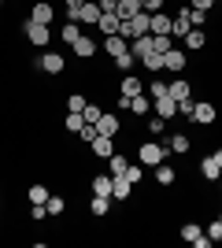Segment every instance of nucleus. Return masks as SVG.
Masks as SVG:
<instances>
[{
  "mask_svg": "<svg viewBox=\"0 0 222 248\" xmlns=\"http://www.w3.org/2000/svg\"><path fill=\"white\" fill-rule=\"evenodd\" d=\"M163 159H167V145H159V141H145L137 148V163H145V167H159Z\"/></svg>",
  "mask_w": 222,
  "mask_h": 248,
  "instance_id": "1",
  "label": "nucleus"
},
{
  "mask_svg": "<svg viewBox=\"0 0 222 248\" xmlns=\"http://www.w3.org/2000/svg\"><path fill=\"white\" fill-rule=\"evenodd\" d=\"M26 41L30 45H37V48H44V45L52 41V26H41V22H33V19H26Z\"/></svg>",
  "mask_w": 222,
  "mask_h": 248,
  "instance_id": "2",
  "label": "nucleus"
},
{
  "mask_svg": "<svg viewBox=\"0 0 222 248\" xmlns=\"http://www.w3.org/2000/svg\"><path fill=\"white\" fill-rule=\"evenodd\" d=\"M181 241H189L192 248H211V245H215V241L207 237V233H204L196 222H185V226H181Z\"/></svg>",
  "mask_w": 222,
  "mask_h": 248,
  "instance_id": "3",
  "label": "nucleus"
},
{
  "mask_svg": "<svg viewBox=\"0 0 222 248\" xmlns=\"http://www.w3.org/2000/svg\"><path fill=\"white\" fill-rule=\"evenodd\" d=\"M215 119H219L215 104H211V100H200L196 108H192V119H189V123H196V126H211Z\"/></svg>",
  "mask_w": 222,
  "mask_h": 248,
  "instance_id": "4",
  "label": "nucleus"
},
{
  "mask_svg": "<svg viewBox=\"0 0 222 248\" xmlns=\"http://www.w3.org/2000/svg\"><path fill=\"white\" fill-rule=\"evenodd\" d=\"M130 197H133V182H130L126 174H111V200H122V204H126Z\"/></svg>",
  "mask_w": 222,
  "mask_h": 248,
  "instance_id": "5",
  "label": "nucleus"
},
{
  "mask_svg": "<svg viewBox=\"0 0 222 248\" xmlns=\"http://www.w3.org/2000/svg\"><path fill=\"white\" fill-rule=\"evenodd\" d=\"M30 19H33V22H41V26H52V19H56V8L48 4V0H33Z\"/></svg>",
  "mask_w": 222,
  "mask_h": 248,
  "instance_id": "6",
  "label": "nucleus"
},
{
  "mask_svg": "<svg viewBox=\"0 0 222 248\" xmlns=\"http://www.w3.org/2000/svg\"><path fill=\"white\" fill-rule=\"evenodd\" d=\"M104 52H107V60H118L122 52H130V41L122 33H111V37H104Z\"/></svg>",
  "mask_w": 222,
  "mask_h": 248,
  "instance_id": "7",
  "label": "nucleus"
},
{
  "mask_svg": "<svg viewBox=\"0 0 222 248\" xmlns=\"http://www.w3.org/2000/svg\"><path fill=\"white\" fill-rule=\"evenodd\" d=\"M145 93V85H141V78L133 71L130 74H122V82H118V96H141Z\"/></svg>",
  "mask_w": 222,
  "mask_h": 248,
  "instance_id": "8",
  "label": "nucleus"
},
{
  "mask_svg": "<svg viewBox=\"0 0 222 248\" xmlns=\"http://www.w3.org/2000/svg\"><path fill=\"white\" fill-rule=\"evenodd\" d=\"M152 115H159V119H174V115H178V100H174V96H159V100H152Z\"/></svg>",
  "mask_w": 222,
  "mask_h": 248,
  "instance_id": "9",
  "label": "nucleus"
},
{
  "mask_svg": "<svg viewBox=\"0 0 222 248\" xmlns=\"http://www.w3.org/2000/svg\"><path fill=\"white\" fill-rule=\"evenodd\" d=\"M185 63H189V60H185V52H181V48H170L167 56H163V71L181 74V71H185Z\"/></svg>",
  "mask_w": 222,
  "mask_h": 248,
  "instance_id": "10",
  "label": "nucleus"
},
{
  "mask_svg": "<svg viewBox=\"0 0 222 248\" xmlns=\"http://www.w3.org/2000/svg\"><path fill=\"white\" fill-rule=\"evenodd\" d=\"M63 67H67V63H63L59 52H44V56H41V71L44 74H63Z\"/></svg>",
  "mask_w": 222,
  "mask_h": 248,
  "instance_id": "11",
  "label": "nucleus"
},
{
  "mask_svg": "<svg viewBox=\"0 0 222 248\" xmlns=\"http://www.w3.org/2000/svg\"><path fill=\"white\" fill-rule=\"evenodd\" d=\"M71 48H74V56H78V60H93V56H96V41H93V37H85V33L71 45Z\"/></svg>",
  "mask_w": 222,
  "mask_h": 248,
  "instance_id": "12",
  "label": "nucleus"
},
{
  "mask_svg": "<svg viewBox=\"0 0 222 248\" xmlns=\"http://www.w3.org/2000/svg\"><path fill=\"white\" fill-rule=\"evenodd\" d=\"M130 52H133V56H148V52H156V41H152V33H141V37H133V41H130Z\"/></svg>",
  "mask_w": 222,
  "mask_h": 248,
  "instance_id": "13",
  "label": "nucleus"
},
{
  "mask_svg": "<svg viewBox=\"0 0 222 248\" xmlns=\"http://www.w3.org/2000/svg\"><path fill=\"white\" fill-rule=\"evenodd\" d=\"M130 111L137 115V119L152 115V96H148V93H141V96H130Z\"/></svg>",
  "mask_w": 222,
  "mask_h": 248,
  "instance_id": "14",
  "label": "nucleus"
},
{
  "mask_svg": "<svg viewBox=\"0 0 222 248\" xmlns=\"http://www.w3.org/2000/svg\"><path fill=\"white\" fill-rule=\"evenodd\" d=\"M96 30L104 33V37H111V33H118V30H122V19H118V15H100Z\"/></svg>",
  "mask_w": 222,
  "mask_h": 248,
  "instance_id": "15",
  "label": "nucleus"
},
{
  "mask_svg": "<svg viewBox=\"0 0 222 248\" xmlns=\"http://www.w3.org/2000/svg\"><path fill=\"white\" fill-rule=\"evenodd\" d=\"M100 15H104V11H100V4H96V0H85V8H82V26H96V22H100Z\"/></svg>",
  "mask_w": 222,
  "mask_h": 248,
  "instance_id": "16",
  "label": "nucleus"
},
{
  "mask_svg": "<svg viewBox=\"0 0 222 248\" xmlns=\"http://www.w3.org/2000/svg\"><path fill=\"white\" fill-rule=\"evenodd\" d=\"M170 30H174L170 11H156V15H152V33H167V37H170Z\"/></svg>",
  "mask_w": 222,
  "mask_h": 248,
  "instance_id": "17",
  "label": "nucleus"
},
{
  "mask_svg": "<svg viewBox=\"0 0 222 248\" xmlns=\"http://www.w3.org/2000/svg\"><path fill=\"white\" fill-rule=\"evenodd\" d=\"M118 126H122V123H118V115H100V123H96V130H100V134H104V137H115L118 134Z\"/></svg>",
  "mask_w": 222,
  "mask_h": 248,
  "instance_id": "18",
  "label": "nucleus"
},
{
  "mask_svg": "<svg viewBox=\"0 0 222 248\" xmlns=\"http://www.w3.org/2000/svg\"><path fill=\"white\" fill-rule=\"evenodd\" d=\"M200 174L207 178V182H219V178H222V167H219V159H215V155L200 159Z\"/></svg>",
  "mask_w": 222,
  "mask_h": 248,
  "instance_id": "19",
  "label": "nucleus"
},
{
  "mask_svg": "<svg viewBox=\"0 0 222 248\" xmlns=\"http://www.w3.org/2000/svg\"><path fill=\"white\" fill-rule=\"evenodd\" d=\"M189 137H185V134H170L167 137V152H174V155H185V152H189Z\"/></svg>",
  "mask_w": 222,
  "mask_h": 248,
  "instance_id": "20",
  "label": "nucleus"
},
{
  "mask_svg": "<svg viewBox=\"0 0 222 248\" xmlns=\"http://www.w3.org/2000/svg\"><path fill=\"white\" fill-rule=\"evenodd\" d=\"M137 11H141V0H118L115 15H118V19H122V22H126V19H133Z\"/></svg>",
  "mask_w": 222,
  "mask_h": 248,
  "instance_id": "21",
  "label": "nucleus"
},
{
  "mask_svg": "<svg viewBox=\"0 0 222 248\" xmlns=\"http://www.w3.org/2000/svg\"><path fill=\"white\" fill-rule=\"evenodd\" d=\"M141 67H145L148 74H159V71H163V52H148V56H141Z\"/></svg>",
  "mask_w": 222,
  "mask_h": 248,
  "instance_id": "22",
  "label": "nucleus"
},
{
  "mask_svg": "<svg viewBox=\"0 0 222 248\" xmlns=\"http://www.w3.org/2000/svg\"><path fill=\"white\" fill-rule=\"evenodd\" d=\"M170 96H174V100H189V96H192V85L185 82V78H174V82H170Z\"/></svg>",
  "mask_w": 222,
  "mask_h": 248,
  "instance_id": "23",
  "label": "nucleus"
},
{
  "mask_svg": "<svg viewBox=\"0 0 222 248\" xmlns=\"http://www.w3.org/2000/svg\"><path fill=\"white\" fill-rule=\"evenodd\" d=\"M89 186H93L96 197H111V174H93V182H89Z\"/></svg>",
  "mask_w": 222,
  "mask_h": 248,
  "instance_id": "24",
  "label": "nucleus"
},
{
  "mask_svg": "<svg viewBox=\"0 0 222 248\" xmlns=\"http://www.w3.org/2000/svg\"><path fill=\"white\" fill-rule=\"evenodd\" d=\"M111 152H115V141L100 134V137H96V141H93V155H100V159H107V155H111Z\"/></svg>",
  "mask_w": 222,
  "mask_h": 248,
  "instance_id": "25",
  "label": "nucleus"
},
{
  "mask_svg": "<svg viewBox=\"0 0 222 248\" xmlns=\"http://www.w3.org/2000/svg\"><path fill=\"white\" fill-rule=\"evenodd\" d=\"M204 45H207V33H204V30H189V33H185V48L200 52Z\"/></svg>",
  "mask_w": 222,
  "mask_h": 248,
  "instance_id": "26",
  "label": "nucleus"
},
{
  "mask_svg": "<svg viewBox=\"0 0 222 248\" xmlns=\"http://www.w3.org/2000/svg\"><path fill=\"white\" fill-rule=\"evenodd\" d=\"M107 163H111V174H126L130 155H122V152H111V155H107Z\"/></svg>",
  "mask_w": 222,
  "mask_h": 248,
  "instance_id": "27",
  "label": "nucleus"
},
{
  "mask_svg": "<svg viewBox=\"0 0 222 248\" xmlns=\"http://www.w3.org/2000/svg\"><path fill=\"white\" fill-rule=\"evenodd\" d=\"M174 178H178V170H174V167H167V163L156 167V182H159V186H174Z\"/></svg>",
  "mask_w": 222,
  "mask_h": 248,
  "instance_id": "28",
  "label": "nucleus"
},
{
  "mask_svg": "<svg viewBox=\"0 0 222 248\" xmlns=\"http://www.w3.org/2000/svg\"><path fill=\"white\" fill-rule=\"evenodd\" d=\"M185 19H189L192 30H204V22H207V11H200V8H185Z\"/></svg>",
  "mask_w": 222,
  "mask_h": 248,
  "instance_id": "29",
  "label": "nucleus"
},
{
  "mask_svg": "<svg viewBox=\"0 0 222 248\" xmlns=\"http://www.w3.org/2000/svg\"><path fill=\"white\" fill-rule=\"evenodd\" d=\"M26 200H30V204H48V189H44L41 182H37V186H30V189H26Z\"/></svg>",
  "mask_w": 222,
  "mask_h": 248,
  "instance_id": "30",
  "label": "nucleus"
},
{
  "mask_svg": "<svg viewBox=\"0 0 222 248\" xmlns=\"http://www.w3.org/2000/svg\"><path fill=\"white\" fill-rule=\"evenodd\" d=\"M89 211H93V215H107V211H111V197H96V193H93Z\"/></svg>",
  "mask_w": 222,
  "mask_h": 248,
  "instance_id": "31",
  "label": "nucleus"
},
{
  "mask_svg": "<svg viewBox=\"0 0 222 248\" xmlns=\"http://www.w3.org/2000/svg\"><path fill=\"white\" fill-rule=\"evenodd\" d=\"M145 93L152 96V100H159V96H170V85L156 78V82H148V85H145Z\"/></svg>",
  "mask_w": 222,
  "mask_h": 248,
  "instance_id": "32",
  "label": "nucleus"
},
{
  "mask_svg": "<svg viewBox=\"0 0 222 248\" xmlns=\"http://www.w3.org/2000/svg\"><path fill=\"white\" fill-rule=\"evenodd\" d=\"M192 26H189V19H185V8L178 11V19H174V30H170V37H185Z\"/></svg>",
  "mask_w": 222,
  "mask_h": 248,
  "instance_id": "33",
  "label": "nucleus"
},
{
  "mask_svg": "<svg viewBox=\"0 0 222 248\" xmlns=\"http://www.w3.org/2000/svg\"><path fill=\"white\" fill-rule=\"evenodd\" d=\"M111 63H115L122 74H130V71H133V63H137V56H133V52H122V56H118V60H111Z\"/></svg>",
  "mask_w": 222,
  "mask_h": 248,
  "instance_id": "34",
  "label": "nucleus"
},
{
  "mask_svg": "<svg viewBox=\"0 0 222 248\" xmlns=\"http://www.w3.org/2000/svg\"><path fill=\"white\" fill-rule=\"evenodd\" d=\"M59 37H63L67 45H74V41H78V37H82V26H78V22H67L63 30H59Z\"/></svg>",
  "mask_w": 222,
  "mask_h": 248,
  "instance_id": "35",
  "label": "nucleus"
},
{
  "mask_svg": "<svg viewBox=\"0 0 222 248\" xmlns=\"http://www.w3.org/2000/svg\"><path fill=\"white\" fill-rule=\"evenodd\" d=\"M67 130H71V134H82V126H85V119H82V111H67Z\"/></svg>",
  "mask_w": 222,
  "mask_h": 248,
  "instance_id": "36",
  "label": "nucleus"
},
{
  "mask_svg": "<svg viewBox=\"0 0 222 248\" xmlns=\"http://www.w3.org/2000/svg\"><path fill=\"white\" fill-rule=\"evenodd\" d=\"M82 8H85V0H67V19L82 22Z\"/></svg>",
  "mask_w": 222,
  "mask_h": 248,
  "instance_id": "37",
  "label": "nucleus"
},
{
  "mask_svg": "<svg viewBox=\"0 0 222 248\" xmlns=\"http://www.w3.org/2000/svg\"><path fill=\"white\" fill-rule=\"evenodd\" d=\"M100 115H104V108H100V104H85L82 119H85V123H100Z\"/></svg>",
  "mask_w": 222,
  "mask_h": 248,
  "instance_id": "38",
  "label": "nucleus"
},
{
  "mask_svg": "<svg viewBox=\"0 0 222 248\" xmlns=\"http://www.w3.org/2000/svg\"><path fill=\"white\" fill-rule=\"evenodd\" d=\"M85 104H89V100H85L82 93H71V96H67V111H85Z\"/></svg>",
  "mask_w": 222,
  "mask_h": 248,
  "instance_id": "39",
  "label": "nucleus"
},
{
  "mask_svg": "<svg viewBox=\"0 0 222 248\" xmlns=\"http://www.w3.org/2000/svg\"><path fill=\"white\" fill-rule=\"evenodd\" d=\"M44 207H48V215H63V211H67V200L63 197H48V204H44Z\"/></svg>",
  "mask_w": 222,
  "mask_h": 248,
  "instance_id": "40",
  "label": "nucleus"
},
{
  "mask_svg": "<svg viewBox=\"0 0 222 248\" xmlns=\"http://www.w3.org/2000/svg\"><path fill=\"white\" fill-rule=\"evenodd\" d=\"M126 178L133 182V186H137L141 178H145V163H130V167H126Z\"/></svg>",
  "mask_w": 222,
  "mask_h": 248,
  "instance_id": "41",
  "label": "nucleus"
},
{
  "mask_svg": "<svg viewBox=\"0 0 222 248\" xmlns=\"http://www.w3.org/2000/svg\"><path fill=\"white\" fill-rule=\"evenodd\" d=\"M96 137H100V130H96V123H85V126H82V141H89V145H93Z\"/></svg>",
  "mask_w": 222,
  "mask_h": 248,
  "instance_id": "42",
  "label": "nucleus"
},
{
  "mask_svg": "<svg viewBox=\"0 0 222 248\" xmlns=\"http://www.w3.org/2000/svg\"><path fill=\"white\" fill-rule=\"evenodd\" d=\"M163 4H167V0H141V11L156 15V11H163Z\"/></svg>",
  "mask_w": 222,
  "mask_h": 248,
  "instance_id": "43",
  "label": "nucleus"
},
{
  "mask_svg": "<svg viewBox=\"0 0 222 248\" xmlns=\"http://www.w3.org/2000/svg\"><path fill=\"white\" fill-rule=\"evenodd\" d=\"M204 233H207L211 241H222V218H215V222H211L207 230H204Z\"/></svg>",
  "mask_w": 222,
  "mask_h": 248,
  "instance_id": "44",
  "label": "nucleus"
},
{
  "mask_svg": "<svg viewBox=\"0 0 222 248\" xmlns=\"http://www.w3.org/2000/svg\"><path fill=\"white\" fill-rule=\"evenodd\" d=\"M148 130H152V134H163V130H167V119L152 115V119H148Z\"/></svg>",
  "mask_w": 222,
  "mask_h": 248,
  "instance_id": "45",
  "label": "nucleus"
},
{
  "mask_svg": "<svg viewBox=\"0 0 222 248\" xmlns=\"http://www.w3.org/2000/svg\"><path fill=\"white\" fill-rule=\"evenodd\" d=\"M192 108H196V100H178V115H185V119H192Z\"/></svg>",
  "mask_w": 222,
  "mask_h": 248,
  "instance_id": "46",
  "label": "nucleus"
},
{
  "mask_svg": "<svg viewBox=\"0 0 222 248\" xmlns=\"http://www.w3.org/2000/svg\"><path fill=\"white\" fill-rule=\"evenodd\" d=\"M96 4H100L104 15H115V8H118V0H96Z\"/></svg>",
  "mask_w": 222,
  "mask_h": 248,
  "instance_id": "47",
  "label": "nucleus"
},
{
  "mask_svg": "<svg viewBox=\"0 0 222 248\" xmlns=\"http://www.w3.org/2000/svg\"><path fill=\"white\" fill-rule=\"evenodd\" d=\"M189 8H200V11H211L215 0H189Z\"/></svg>",
  "mask_w": 222,
  "mask_h": 248,
  "instance_id": "48",
  "label": "nucleus"
},
{
  "mask_svg": "<svg viewBox=\"0 0 222 248\" xmlns=\"http://www.w3.org/2000/svg\"><path fill=\"white\" fill-rule=\"evenodd\" d=\"M215 159H219V167H222V148H215Z\"/></svg>",
  "mask_w": 222,
  "mask_h": 248,
  "instance_id": "49",
  "label": "nucleus"
},
{
  "mask_svg": "<svg viewBox=\"0 0 222 248\" xmlns=\"http://www.w3.org/2000/svg\"><path fill=\"white\" fill-rule=\"evenodd\" d=\"M219 189H222V178H219Z\"/></svg>",
  "mask_w": 222,
  "mask_h": 248,
  "instance_id": "50",
  "label": "nucleus"
},
{
  "mask_svg": "<svg viewBox=\"0 0 222 248\" xmlns=\"http://www.w3.org/2000/svg\"><path fill=\"white\" fill-rule=\"evenodd\" d=\"M219 218H222V211H219Z\"/></svg>",
  "mask_w": 222,
  "mask_h": 248,
  "instance_id": "51",
  "label": "nucleus"
}]
</instances>
